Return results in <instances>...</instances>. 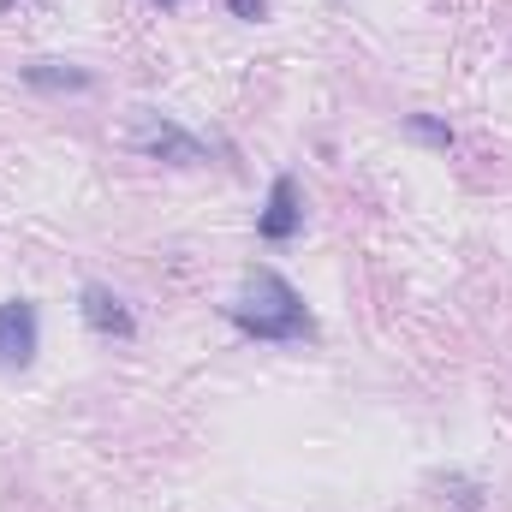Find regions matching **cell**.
I'll return each instance as SVG.
<instances>
[{"label": "cell", "instance_id": "obj_4", "mask_svg": "<svg viewBox=\"0 0 512 512\" xmlns=\"http://www.w3.org/2000/svg\"><path fill=\"white\" fill-rule=\"evenodd\" d=\"M256 233H262L268 245H286V239L304 233V197H298V179H292V173H274L268 203H262V215H256Z\"/></svg>", "mask_w": 512, "mask_h": 512}, {"label": "cell", "instance_id": "obj_9", "mask_svg": "<svg viewBox=\"0 0 512 512\" xmlns=\"http://www.w3.org/2000/svg\"><path fill=\"white\" fill-rule=\"evenodd\" d=\"M155 6H185V0H155Z\"/></svg>", "mask_w": 512, "mask_h": 512}, {"label": "cell", "instance_id": "obj_7", "mask_svg": "<svg viewBox=\"0 0 512 512\" xmlns=\"http://www.w3.org/2000/svg\"><path fill=\"white\" fill-rule=\"evenodd\" d=\"M405 131H411L417 143H435V149H453V126H447V120H435V114H405Z\"/></svg>", "mask_w": 512, "mask_h": 512}, {"label": "cell", "instance_id": "obj_10", "mask_svg": "<svg viewBox=\"0 0 512 512\" xmlns=\"http://www.w3.org/2000/svg\"><path fill=\"white\" fill-rule=\"evenodd\" d=\"M6 6H12V0H0V12H6Z\"/></svg>", "mask_w": 512, "mask_h": 512}, {"label": "cell", "instance_id": "obj_1", "mask_svg": "<svg viewBox=\"0 0 512 512\" xmlns=\"http://www.w3.org/2000/svg\"><path fill=\"white\" fill-rule=\"evenodd\" d=\"M227 322L239 334H251V340H310L316 334L298 286L286 274H274V268H245V286L227 304Z\"/></svg>", "mask_w": 512, "mask_h": 512}, {"label": "cell", "instance_id": "obj_6", "mask_svg": "<svg viewBox=\"0 0 512 512\" xmlns=\"http://www.w3.org/2000/svg\"><path fill=\"white\" fill-rule=\"evenodd\" d=\"M18 78H24L30 90H90V84H96V72L60 66V60H30V66H18Z\"/></svg>", "mask_w": 512, "mask_h": 512}, {"label": "cell", "instance_id": "obj_5", "mask_svg": "<svg viewBox=\"0 0 512 512\" xmlns=\"http://www.w3.org/2000/svg\"><path fill=\"white\" fill-rule=\"evenodd\" d=\"M78 316H84L90 334H108V340H131V334H137V316L126 310V298H120L114 286H102V280H90V286L78 292Z\"/></svg>", "mask_w": 512, "mask_h": 512}, {"label": "cell", "instance_id": "obj_8", "mask_svg": "<svg viewBox=\"0 0 512 512\" xmlns=\"http://www.w3.org/2000/svg\"><path fill=\"white\" fill-rule=\"evenodd\" d=\"M227 12H233V18H245V24L268 18V6H262V0H227Z\"/></svg>", "mask_w": 512, "mask_h": 512}, {"label": "cell", "instance_id": "obj_2", "mask_svg": "<svg viewBox=\"0 0 512 512\" xmlns=\"http://www.w3.org/2000/svg\"><path fill=\"white\" fill-rule=\"evenodd\" d=\"M126 137H131L137 155H155V161H173V167H203V161H209L203 137H191L179 120H167V114H155V108H137Z\"/></svg>", "mask_w": 512, "mask_h": 512}, {"label": "cell", "instance_id": "obj_3", "mask_svg": "<svg viewBox=\"0 0 512 512\" xmlns=\"http://www.w3.org/2000/svg\"><path fill=\"white\" fill-rule=\"evenodd\" d=\"M42 346V316L30 298H6L0 304V370H24Z\"/></svg>", "mask_w": 512, "mask_h": 512}]
</instances>
